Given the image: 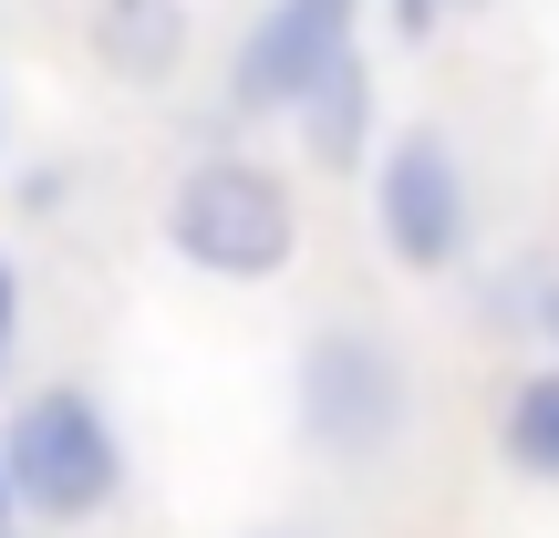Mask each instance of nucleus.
I'll use <instances>...</instances> for the list:
<instances>
[{"label": "nucleus", "mask_w": 559, "mask_h": 538, "mask_svg": "<svg viewBox=\"0 0 559 538\" xmlns=\"http://www.w3.org/2000/svg\"><path fill=\"white\" fill-rule=\"evenodd\" d=\"M456 11H466V0H383V21H394V32L415 41V52H425V41H436V32H445Z\"/></svg>", "instance_id": "9"}, {"label": "nucleus", "mask_w": 559, "mask_h": 538, "mask_svg": "<svg viewBox=\"0 0 559 538\" xmlns=\"http://www.w3.org/2000/svg\"><path fill=\"white\" fill-rule=\"evenodd\" d=\"M373 239L404 279H456L466 249H477V187H466V156L445 124H394L373 145Z\"/></svg>", "instance_id": "4"}, {"label": "nucleus", "mask_w": 559, "mask_h": 538, "mask_svg": "<svg viewBox=\"0 0 559 538\" xmlns=\"http://www.w3.org/2000/svg\"><path fill=\"white\" fill-rule=\"evenodd\" d=\"M270 538H280V528H270Z\"/></svg>", "instance_id": "14"}, {"label": "nucleus", "mask_w": 559, "mask_h": 538, "mask_svg": "<svg viewBox=\"0 0 559 538\" xmlns=\"http://www.w3.org/2000/svg\"><path fill=\"white\" fill-rule=\"evenodd\" d=\"M11 352H21V270L0 260V383H11Z\"/></svg>", "instance_id": "10"}, {"label": "nucleus", "mask_w": 559, "mask_h": 538, "mask_svg": "<svg viewBox=\"0 0 559 538\" xmlns=\"http://www.w3.org/2000/svg\"><path fill=\"white\" fill-rule=\"evenodd\" d=\"M0 538H21V528H0Z\"/></svg>", "instance_id": "13"}, {"label": "nucleus", "mask_w": 559, "mask_h": 538, "mask_svg": "<svg viewBox=\"0 0 559 538\" xmlns=\"http://www.w3.org/2000/svg\"><path fill=\"white\" fill-rule=\"evenodd\" d=\"M94 62L115 83H166L187 62V0H94Z\"/></svg>", "instance_id": "7"}, {"label": "nucleus", "mask_w": 559, "mask_h": 538, "mask_svg": "<svg viewBox=\"0 0 559 538\" xmlns=\"http://www.w3.org/2000/svg\"><path fill=\"white\" fill-rule=\"evenodd\" d=\"M290 415H300V445L342 477L383 466L415 425V373L404 352L373 332V321H321L300 342V373H290Z\"/></svg>", "instance_id": "2"}, {"label": "nucleus", "mask_w": 559, "mask_h": 538, "mask_svg": "<svg viewBox=\"0 0 559 538\" xmlns=\"http://www.w3.org/2000/svg\"><path fill=\"white\" fill-rule=\"evenodd\" d=\"M0 466H11L21 518H52V528H94L124 498V435L94 383H32L0 425Z\"/></svg>", "instance_id": "3"}, {"label": "nucleus", "mask_w": 559, "mask_h": 538, "mask_svg": "<svg viewBox=\"0 0 559 538\" xmlns=\"http://www.w3.org/2000/svg\"><path fill=\"white\" fill-rule=\"evenodd\" d=\"M498 466L528 487H559V362H528L498 394Z\"/></svg>", "instance_id": "8"}, {"label": "nucleus", "mask_w": 559, "mask_h": 538, "mask_svg": "<svg viewBox=\"0 0 559 538\" xmlns=\"http://www.w3.org/2000/svg\"><path fill=\"white\" fill-rule=\"evenodd\" d=\"M156 228H166V249H177L198 279H228V290H270V279L300 260V198H290V177L260 166V156L177 166Z\"/></svg>", "instance_id": "1"}, {"label": "nucleus", "mask_w": 559, "mask_h": 538, "mask_svg": "<svg viewBox=\"0 0 559 538\" xmlns=\"http://www.w3.org/2000/svg\"><path fill=\"white\" fill-rule=\"evenodd\" d=\"M290 124H300V156H311L321 177H353V166L373 156V62H362V52L332 62Z\"/></svg>", "instance_id": "6"}, {"label": "nucleus", "mask_w": 559, "mask_h": 538, "mask_svg": "<svg viewBox=\"0 0 559 538\" xmlns=\"http://www.w3.org/2000/svg\"><path fill=\"white\" fill-rule=\"evenodd\" d=\"M353 52H362V0H270L239 32V52H228V115L239 124L300 115L311 83Z\"/></svg>", "instance_id": "5"}, {"label": "nucleus", "mask_w": 559, "mask_h": 538, "mask_svg": "<svg viewBox=\"0 0 559 538\" xmlns=\"http://www.w3.org/2000/svg\"><path fill=\"white\" fill-rule=\"evenodd\" d=\"M21 518V498H11V466H0V528H11Z\"/></svg>", "instance_id": "11"}, {"label": "nucleus", "mask_w": 559, "mask_h": 538, "mask_svg": "<svg viewBox=\"0 0 559 538\" xmlns=\"http://www.w3.org/2000/svg\"><path fill=\"white\" fill-rule=\"evenodd\" d=\"M549 332H559V290H549Z\"/></svg>", "instance_id": "12"}]
</instances>
